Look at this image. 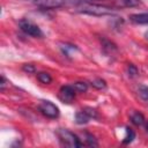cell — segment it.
Returning a JSON list of instances; mask_svg holds the SVG:
<instances>
[{"mask_svg":"<svg viewBox=\"0 0 148 148\" xmlns=\"http://www.w3.org/2000/svg\"><path fill=\"white\" fill-rule=\"evenodd\" d=\"M76 9L79 13L92 15V16H106V15H111L114 13L113 8H111V7L96 5V3H87V2L77 6Z\"/></svg>","mask_w":148,"mask_h":148,"instance_id":"obj_1","label":"cell"},{"mask_svg":"<svg viewBox=\"0 0 148 148\" xmlns=\"http://www.w3.org/2000/svg\"><path fill=\"white\" fill-rule=\"evenodd\" d=\"M57 134H58V138H59L60 142L64 146L71 147V148H80V147H82V142L71 131H68L66 128H60V130H58Z\"/></svg>","mask_w":148,"mask_h":148,"instance_id":"obj_2","label":"cell"},{"mask_svg":"<svg viewBox=\"0 0 148 148\" xmlns=\"http://www.w3.org/2000/svg\"><path fill=\"white\" fill-rule=\"evenodd\" d=\"M38 109L39 111L46 117V118H50V119H56L59 117V108L50 102V101H42L40 104L38 105Z\"/></svg>","mask_w":148,"mask_h":148,"instance_id":"obj_3","label":"cell"},{"mask_svg":"<svg viewBox=\"0 0 148 148\" xmlns=\"http://www.w3.org/2000/svg\"><path fill=\"white\" fill-rule=\"evenodd\" d=\"M18 24H20V29L24 34H27L31 37H42L43 36V32H42L40 28L38 25L34 24L32 22L28 21V20H21Z\"/></svg>","mask_w":148,"mask_h":148,"instance_id":"obj_4","label":"cell"},{"mask_svg":"<svg viewBox=\"0 0 148 148\" xmlns=\"http://www.w3.org/2000/svg\"><path fill=\"white\" fill-rule=\"evenodd\" d=\"M34 3L43 9H56L62 7L66 3V0H34Z\"/></svg>","mask_w":148,"mask_h":148,"instance_id":"obj_5","label":"cell"},{"mask_svg":"<svg viewBox=\"0 0 148 148\" xmlns=\"http://www.w3.org/2000/svg\"><path fill=\"white\" fill-rule=\"evenodd\" d=\"M75 92L73 86H62L59 90V98L64 103H72L75 98Z\"/></svg>","mask_w":148,"mask_h":148,"instance_id":"obj_6","label":"cell"},{"mask_svg":"<svg viewBox=\"0 0 148 148\" xmlns=\"http://www.w3.org/2000/svg\"><path fill=\"white\" fill-rule=\"evenodd\" d=\"M130 20L136 24H148V13H140V14H132Z\"/></svg>","mask_w":148,"mask_h":148,"instance_id":"obj_7","label":"cell"},{"mask_svg":"<svg viewBox=\"0 0 148 148\" xmlns=\"http://www.w3.org/2000/svg\"><path fill=\"white\" fill-rule=\"evenodd\" d=\"M90 119H91V118L88 116V113H87L84 110H82V111H80V112H77V113L75 114V121H76L77 124H80V125L87 124Z\"/></svg>","mask_w":148,"mask_h":148,"instance_id":"obj_8","label":"cell"},{"mask_svg":"<svg viewBox=\"0 0 148 148\" xmlns=\"http://www.w3.org/2000/svg\"><path fill=\"white\" fill-rule=\"evenodd\" d=\"M131 121H132L135 126H141V125H143V123H145V117H143V114L140 113V112H134V113L131 116Z\"/></svg>","mask_w":148,"mask_h":148,"instance_id":"obj_9","label":"cell"},{"mask_svg":"<svg viewBox=\"0 0 148 148\" xmlns=\"http://www.w3.org/2000/svg\"><path fill=\"white\" fill-rule=\"evenodd\" d=\"M134 139H135V133H134V131H133L131 127H126V135H125L124 139H123V143L128 145V143H131Z\"/></svg>","mask_w":148,"mask_h":148,"instance_id":"obj_10","label":"cell"},{"mask_svg":"<svg viewBox=\"0 0 148 148\" xmlns=\"http://www.w3.org/2000/svg\"><path fill=\"white\" fill-rule=\"evenodd\" d=\"M37 79H38L39 82H42V83H44V84H49V83L52 82L51 75H50L49 73H46V72H40V73H38V74H37Z\"/></svg>","mask_w":148,"mask_h":148,"instance_id":"obj_11","label":"cell"},{"mask_svg":"<svg viewBox=\"0 0 148 148\" xmlns=\"http://www.w3.org/2000/svg\"><path fill=\"white\" fill-rule=\"evenodd\" d=\"M73 88H74V90L76 92H86L88 90V83L82 82V81H79V82L73 83Z\"/></svg>","mask_w":148,"mask_h":148,"instance_id":"obj_12","label":"cell"},{"mask_svg":"<svg viewBox=\"0 0 148 148\" xmlns=\"http://www.w3.org/2000/svg\"><path fill=\"white\" fill-rule=\"evenodd\" d=\"M138 95L141 99L148 101V87L147 86H139L138 87Z\"/></svg>","mask_w":148,"mask_h":148,"instance_id":"obj_13","label":"cell"},{"mask_svg":"<svg viewBox=\"0 0 148 148\" xmlns=\"http://www.w3.org/2000/svg\"><path fill=\"white\" fill-rule=\"evenodd\" d=\"M119 3L123 7H136L140 5V0H119Z\"/></svg>","mask_w":148,"mask_h":148,"instance_id":"obj_14","label":"cell"},{"mask_svg":"<svg viewBox=\"0 0 148 148\" xmlns=\"http://www.w3.org/2000/svg\"><path fill=\"white\" fill-rule=\"evenodd\" d=\"M91 86L96 89H104L106 88V82L103 79H95L91 81Z\"/></svg>","mask_w":148,"mask_h":148,"instance_id":"obj_15","label":"cell"},{"mask_svg":"<svg viewBox=\"0 0 148 148\" xmlns=\"http://www.w3.org/2000/svg\"><path fill=\"white\" fill-rule=\"evenodd\" d=\"M127 73H128V76H131V77H135V76L138 75L139 71H138V68H136L135 65L130 64L128 67H127Z\"/></svg>","mask_w":148,"mask_h":148,"instance_id":"obj_16","label":"cell"},{"mask_svg":"<svg viewBox=\"0 0 148 148\" xmlns=\"http://www.w3.org/2000/svg\"><path fill=\"white\" fill-rule=\"evenodd\" d=\"M86 141H87V145L88 146H90V147H97L96 139L91 134H89V133H86Z\"/></svg>","mask_w":148,"mask_h":148,"instance_id":"obj_17","label":"cell"},{"mask_svg":"<svg viewBox=\"0 0 148 148\" xmlns=\"http://www.w3.org/2000/svg\"><path fill=\"white\" fill-rule=\"evenodd\" d=\"M60 47H61L62 52H64L66 56H69V51H74V50H76V47H75L74 45H68V44H64V45H61Z\"/></svg>","mask_w":148,"mask_h":148,"instance_id":"obj_18","label":"cell"},{"mask_svg":"<svg viewBox=\"0 0 148 148\" xmlns=\"http://www.w3.org/2000/svg\"><path fill=\"white\" fill-rule=\"evenodd\" d=\"M22 69H23L24 72H27L28 74L35 73V71H36L35 66H34V65H31V64H24V65H23V67H22Z\"/></svg>","mask_w":148,"mask_h":148,"instance_id":"obj_19","label":"cell"},{"mask_svg":"<svg viewBox=\"0 0 148 148\" xmlns=\"http://www.w3.org/2000/svg\"><path fill=\"white\" fill-rule=\"evenodd\" d=\"M87 113H88V116L90 117V118H97V111L95 110V109H92V108H84L83 109Z\"/></svg>","mask_w":148,"mask_h":148,"instance_id":"obj_20","label":"cell"},{"mask_svg":"<svg viewBox=\"0 0 148 148\" xmlns=\"http://www.w3.org/2000/svg\"><path fill=\"white\" fill-rule=\"evenodd\" d=\"M5 86H6V79H5V76H1V82H0V89L3 91V89H5Z\"/></svg>","mask_w":148,"mask_h":148,"instance_id":"obj_21","label":"cell"},{"mask_svg":"<svg viewBox=\"0 0 148 148\" xmlns=\"http://www.w3.org/2000/svg\"><path fill=\"white\" fill-rule=\"evenodd\" d=\"M145 37L148 39V31H146V34H145Z\"/></svg>","mask_w":148,"mask_h":148,"instance_id":"obj_22","label":"cell"},{"mask_svg":"<svg viewBox=\"0 0 148 148\" xmlns=\"http://www.w3.org/2000/svg\"><path fill=\"white\" fill-rule=\"evenodd\" d=\"M146 130H147V132H148V123H147V125H146Z\"/></svg>","mask_w":148,"mask_h":148,"instance_id":"obj_23","label":"cell"},{"mask_svg":"<svg viewBox=\"0 0 148 148\" xmlns=\"http://www.w3.org/2000/svg\"><path fill=\"white\" fill-rule=\"evenodd\" d=\"M102 1H103V0H102Z\"/></svg>","mask_w":148,"mask_h":148,"instance_id":"obj_24","label":"cell"}]
</instances>
